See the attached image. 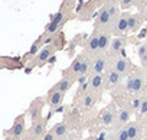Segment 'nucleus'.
Listing matches in <instances>:
<instances>
[{
	"mask_svg": "<svg viewBox=\"0 0 147 140\" xmlns=\"http://www.w3.org/2000/svg\"><path fill=\"white\" fill-rule=\"evenodd\" d=\"M127 131H128V136H130V140H137L140 136H141V127L138 123H128L125 126Z\"/></svg>",
	"mask_w": 147,
	"mask_h": 140,
	"instance_id": "19",
	"label": "nucleus"
},
{
	"mask_svg": "<svg viewBox=\"0 0 147 140\" xmlns=\"http://www.w3.org/2000/svg\"><path fill=\"white\" fill-rule=\"evenodd\" d=\"M143 87H144V77L140 72H134V74L128 75L125 88L130 93H138V91L143 90Z\"/></svg>",
	"mask_w": 147,
	"mask_h": 140,
	"instance_id": "4",
	"label": "nucleus"
},
{
	"mask_svg": "<svg viewBox=\"0 0 147 140\" xmlns=\"http://www.w3.org/2000/svg\"><path fill=\"white\" fill-rule=\"evenodd\" d=\"M146 32H147V28H146Z\"/></svg>",
	"mask_w": 147,
	"mask_h": 140,
	"instance_id": "35",
	"label": "nucleus"
},
{
	"mask_svg": "<svg viewBox=\"0 0 147 140\" xmlns=\"http://www.w3.org/2000/svg\"><path fill=\"white\" fill-rule=\"evenodd\" d=\"M98 39H100V51L101 52H105L107 49H110V45H111V36L108 32H101L98 33Z\"/></svg>",
	"mask_w": 147,
	"mask_h": 140,
	"instance_id": "20",
	"label": "nucleus"
},
{
	"mask_svg": "<svg viewBox=\"0 0 147 140\" xmlns=\"http://www.w3.org/2000/svg\"><path fill=\"white\" fill-rule=\"evenodd\" d=\"M74 78H69V77H63L59 83H56L55 85H53V90H56V91H59V93H62V94H66L69 90H71V87L74 85Z\"/></svg>",
	"mask_w": 147,
	"mask_h": 140,
	"instance_id": "14",
	"label": "nucleus"
},
{
	"mask_svg": "<svg viewBox=\"0 0 147 140\" xmlns=\"http://www.w3.org/2000/svg\"><path fill=\"white\" fill-rule=\"evenodd\" d=\"M42 43H43L42 38H39L38 41H35V42L32 43L30 49L26 52L25 59H35V56H38V55H39V52L42 51Z\"/></svg>",
	"mask_w": 147,
	"mask_h": 140,
	"instance_id": "18",
	"label": "nucleus"
},
{
	"mask_svg": "<svg viewBox=\"0 0 147 140\" xmlns=\"http://www.w3.org/2000/svg\"><path fill=\"white\" fill-rule=\"evenodd\" d=\"M131 62H130V59H127V58H117V59H114V62H113V69H115L117 72H120L123 77H127V75H130V72H131Z\"/></svg>",
	"mask_w": 147,
	"mask_h": 140,
	"instance_id": "7",
	"label": "nucleus"
},
{
	"mask_svg": "<svg viewBox=\"0 0 147 140\" xmlns=\"http://www.w3.org/2000/svg\"><path fill=\"white\" fill-rule=\"evenodd\" d=\"M55 49H56L55 45H45V46L42 48V51L39 52V55L36 56V61L32 62L33 66H35V64H36L38 66H42V65L48 64V61L55 55Z\"/></svg>",
	"mask_w": 147,
	"mask_h": 140,
	"instance_id": "5",
	"label": "nucleus"
},
{
	"mask_svg": "<svg viewBox=\"0 0 147 140\" xmlns=\"http://www.w3.org/2000/svg\"><path fill=\"white\" fill-rule=\"evenodd\" d=\"M124 46H125V39H124V38H114V39L111 41L110 51H111L113 53H118V52H121V51L124 49Z\"/></svg>",
	"mask_w": 147,
	"mask_h": 140,
	"instance_id": "23",
	"label": "nucleus"
},
{
	"mask_svg": "<svg viewBox=\"0 0 147 140\" xmlns=\"http://www.w3.org/2000/svg\"><path fill=\"white\" fill-rule=\"evenodd\" d=\"M87 51L91 52V53H95L97 51H100V39H98V35L94 33L88 38L87 41Z\"/></svg>",
	"mask_w": 147,
	"mask_h": 140,
	"instance_id": "21",
	"label": "nucleus"
},
{
	"mask_svg": "<svg viewBox=\"0 0 147 140\" xmlns=\"http://www.w3.org/2000/svg\"><path fill=\"white\" fill-rule=\"evenodd\" d=\"M25 134H26V116L20 114L16 117L12 129L5 131V136L10 137L12 140H22Z\"/></svg>",
	"mask_w": 147,
	"mask_h": 140,
	"instance_id": "1",
	"label": "nucleus"
},
{
	"mask_svg": "<svg viewBox=\"0 0 147 140\" xmlns=\"http://www.w3.org/2000/svg\"><path fill=\"white\" fill-rule=\"evenodd\" d=\"M55 62H56V56L53 55V56H52V58L48 61V64H51V65H52V64H55Z\"/></svg>",
	"mask_w": 147,
	"mask_h": 140,
	"instance_id": "33",
	"label": "nucleus"
},
{
	"mask_svg": "<svg viewBox=\"0 0 147 140\" xmlns=\"http://www.w3.org/2000/svg\"><path fill=\"white\" fill-rule=\"evenodd\" d=\"M130 117H131V110H127V108H121L118 113H117V127L118 129H123L125 127L128 123H130Z\"/></svg>",
	"mask_w": 147,
	"mask_h": 140,
	"instance_id": "15",
	"label": "nucleus"
},
{
	"mask_svg": "<svg viewBox=\"0 0 147 140\" xmlns=\"http://www.w3.org/2000/svg\"><path fill=\"white\" fill-rule=\"evenodd\" d=\"M105 81H107V84L108 85H111V87H115V85H118L121 81H123V75L120 74V72H117L115 69H110V71L107 72V75H105Z\"/></svg>",
	"mask_w": 147,
	"mask_h": 140,
	"instance_id": "17",
	"label": "nucleus"
},
{
	"mask_svg": "<svg viewBox=\"0 0 147 140\" xmlns=\"http://www.w3.org/2000/svg\"><path fill=\"white\" fill-rule=\"evenodd\" d=\"M52 131H53V134L56 136V139H62V137H65V136L68 134L69 129H68V126H66L65 123H56V124L52 127Z\"/></svg>",
	"mask_w": 147,
	"mask_h": 140,
	"instance_id": "24",
	"label": "nucleus"
},
{
	"mask_svg": "<svg viewBox=\"0 0 147 140\" xmlns=\"http://www.w3.org/2000/svg\"><path fill=\"white\" fill-rule=\"evenodd\" d=\"M88 68H90V61L85 56H78L71 65L69 71H71V74H74V78L78 80L81 75H87Z\"/></svg>",
	"mask_w": 147,
	"mask_h": 140,
	"instance_id": "3",
	"label": "nucleus"
},
{
	"mask_svg": "<svg viewBox=\"0 0 147 140\" xmlns=\"http://www.w3.org/2000/svg\"><path fill=\"white\" fill-rule=\"evenodd\" d=\"M40 140H56V136L53 134V131H52V130H49V131H48V133H46Z\"/></svg>",
	"mask_w": 147,
	"mask_h": 140,
	"instance_id": "31",
	"label": "nucleus"
},
{
	"mask_svg": "<svg viewBox=\"0 0 147 140\" xmlns=\"http://www.w3.org/2000/svg\"><path fill=\"white\" fill-rule=\"evenodd\" d=\"M136 3V0H120V6L124 9H128L130 6H133Z\"/></svg>",
	"mask_w": 147,
	"mask_h": 140,
	"instance_id": "30",
	"label": "nucleus"
},
{
	"mask_svg": "<svg viewBox=\"0 0 147 140\" xmlns=\"http://www.w3.org/2000/svg\"><path fill=\"white\" fill-rule=\"evenodd\" d=\"M107 66H108V58L104 56V55L97 56L91 64V75H94V74H101L102 75L107 71Z\"/></svg>",
	"mask_w": 147,
	"mask_h": 140,
	"instance_id": "8",
	"label": "nucleus"
},
{
	"mask_svg": "<svg viewBox=\"0 0 147 140\" xmlns=\"http://www.w3.org/2000/svg\"><path fill=\"white\" fill-rule=\"evenodd\" d=\"M95 104V97H94V93H85L84 97H82V107L84 108H92Z\"/></svg>",
	"mask_w": 147,
	"mask_h": 140,
	"instance_id": "26",
	"label": "nucleus"
},
{
	"mask_svg": "<svg viewBox=\"0 0 147 140\" xmlns=\"http://www.w3.org/2000/svg\"><path fill=\"white\" fill-rule=\"evenodd\" d=\"M140 116H144L147 114V97L141 98V106H140V110H138Z\"/></svg>",
	"mask_w": 147,
	"mask_h": 140,
	"instance_id": "29",
	"label": "nucleus"
},
{
	"mask_svg": "<svg viewBox=\"0 0 147 140\" xmlns=\"http://www.w3.org/2000/svg\"><path fill=\"white\" fill-rule=\"evenodd\" d=\"M3 140H12V139H10V137H7V136H5V139H3Z\"/></svg>",
	"mask_w": 147,
	"mask_h": 140,
	"instance_id": "34",
	"label": "nucleus"
},
{
	"mask_svg": "<svg viewBox=\"0 0 147 140\" xmlns=\"http://www.w3.org/2000/svg\"><path fill=\"white\" fill-rule=\"evenodd\" d=\"M46 124L48 118H39L32 123L29 131H28V140H40L48 131H46Z\"/></svg>",
	"mask_w": 147,
	"mask_h": 140,
	"instance_id": "2",
	"label": "nucleus"
},
{
	"mask_svg": "<svg viewBox=\"0 0 147 140\" xmlns=\"http://www.w3.org/2000/svg\"><path fill=\"white\" fill-rule=\"evenodd\" d=\"M144 16L141 13H136V15H130L128 19V32H137L140 30L141 25H143Z\"/></svg>",
	"mask_w": 147,
	"mask_h": 140,
	"instance_id": "13",
	"label": "nucleus"
},
{
	"mask_svg": "<svg viewBox=\"0 0 147 140\" xmlns=\"http://www.w3.org/2000/svg\"><path fill=\"white\" fill-rule=\"evenodd\" d=\"M105 139H107V133H105V131L100 133V136L97 137V140H105Z\"/></svg>",
	"mask_w": 147,
	"mask_h": 140,
	"instance_id": "32",
	"label": "nucleus"
},
{
	"mask_svg": "<svg viewBox=\"0 0 147 140\" xmlns=\"http://www.w3.org/2000/svg\"><path fill=\"white\" fill-rule=\"evenodd\" d=\"M114 140H130V136H128V131L125 127L123 129H118L117 134H115V139Z\"/></svg>",
	"mask_w": 147,
	"mask_h": 140,
	"instance_id": "28",
	"label": "nucleus"
},
{
	"mask_svg": "<svg viewBox=\"0 0 147 140\" xmlns=\"http://www.w3.org/2000/svg\"><path fill=\"white\" fill-rule=\"evenodd\" d=\"M66 20H68L66 15H63L62 12L56 13V15L52 18L51 23L46 26V29H45V35H52L53 32H56L59 28H62V26H63V23H65Z\"/></svg>",
	"mask_w": 147,
	"mask_h": 140,
	"instance_id": "6",
	"label": "nucleus"
},
{
	"mask_svg": "<svg viewBox=\"0 0 147 140\" xmlns=\"http://www.w3.org/2000/svg\"><path fill=\"white\" fill-rule=\"evenodd\" d=\"M120 3H117L115 0H111V2L105 6V9L108 10V13L111 15V18H113V20H115V19H118L121 15H120Z\"/></svg>",
	"mask_w": 147,
	"mask_h": 140,
	"instance_id": "22",
	"label": "nucleus"
},
{
	"mask_svg": "<svg viewBox=\"0 0 147 140\" xmlns=\"http://www.w3.org/2000/svg\"><path fill=\"white\" fill-rule=\"evenodd\" d=\"M137 55H138V59L141 61V64H147V43H141L137 49Z\"/></svg>",
	"mask_w": 147,
	"mask_h": 140,
	"instance_id": "27",
	"label": "nucleus"
},
{
	"mask_svg": "<svg viewBox=\"0 0 147 140\" xmlns=\"http://www.w3.org/2000/svg\"><path fill=\"white\" fill-rule=\"evenodd\" d=\"M146 43H147V41H146Z\"/></svg>",
	"mask_w": 147,
	"mask_h": 140,
	"instance_id": "36",
	"label": "nucleus"
},
{
	"mask_svg": "<svg viewBox=\"0 0 147 140\" xmlns=\"http://www.w3.org/2000/svg\"><path fill=\"white\" fill-rule=\"evenodd\" d=\"M100 120H101V123H102L104 126H111V124H114V123L117 121V114H115L113 110L105 108V110L101 111Z\"/></svg>",
	"mask_w": 147,
	"mask_h": 140,
	"instance_id": "16",
	"label": "nucleus"
},
{
	"mask_svg": "<svg viewBox=\"0 0 147 140\" xmlns=\"http://www.w3.org/2000/svg\"><path fill=\"white\" fill-rule=\"evenodd\" d=\"M104 83H105V78L104 75L101 74H94L90 77V81H88V85H90V91L91 93H98L102 90L104 87Z\"/></svg>",
	"mask_w": 147,
	"mask_h": 140,
	"instance_id": "10",
	"label": "nucleus"
},
{
	"mask_svg": "<svg viewBox=\"0 0 147 140\" xmlns=\"http://www.w3.org/2000/svg\"><path fill=\"white\" fill-rule=\"evenodd\" d=\"M128 19H130V15H127V13H123L117 19V22L114 25V32L117 35H121V33L128 32Z\"/></svg>",
	"mask_w": 147,
	"mask_h": 140,
	"instance_id": "12",
	"label": "nucleus"
},
{
	"mask_svg": "<svg viewBox=\"0 0 147 140\" xmlns=\"http://www.w3.org/2000/svg\"><path fill=\"white\" fill-rule=\"evenodd\" d=\"M42 107H43V100L36 98L35 101H32V104H30V107H29V116H30L32 123L36 121V120H39V118H42V116H40Z\"/></svg>",
	"mask_w": 147,
	"mask_h": 140,
	"instance_id": "11",
	"label": "nucleus"
},
{
	"mask_svg": "<svg viewBox=\"0 0 147 140\" xmlns=\"http://www.w3.org/2000/svg\"><path fill=\"white\" fill-rule=\"evenodd\" d=\"M111 22H113V18H111V15L108 13V10L104 7V9L100 12V15H98V26H108Z\"/></svg>",
	"mask_w": 147,
	"mask_h": 140,
	"instance_id": "25",
	"label": "nucleus"
},
{
	"mask_svg": "<svg viewBox=\"0 0 147 140\" xmlns=\"http://www.w3.org/2000/svg\"><path fill=\"white\" fill-rule=\"evenodd\" d=\"M63 97H65V94H62V93H59V91H56V90L52 88V90L49 91L48 97H46V103L49 104V107H52V108H58V107L62 106V103H63Z\"/></svg>",
	"mask_w": 147,
	"mask_h": 140,
	"instance_id": "9",
	"label": "nucleus"
}]
</instances>
